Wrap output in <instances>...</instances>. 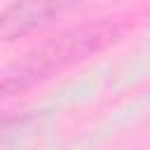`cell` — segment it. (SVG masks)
<instances>
[{
  "instance_id": "cell-2",
  "label": "cell",
  "mask_w": 150,
  "mask_h": 150,
  "mask_svg": "<svg viewBox=\"0 0 150 150\" xmlns=\"http://www.w3.org/2000/svg\"><path fill=\"white\" fill-rule=\"evenodd\" d=\"M56 9L59 7H54V5H16L5 12L2 33H5V38H9L14 30H21L26 23H38L40 19H47Z\"/></svg>"
},
{
  "instance_id": "cell-1",
  "label": "cell",
  "mask_w": 150,
  "mask_h": 150,
  "mask_svg": "<svg viewBox=\"0 0 150 150\" xmlns=\"http://www.w3.org/2000/svg\"><path fill=\"white\" fill-rule=\"evenodd\" d=\"M112 33H115V28H110V26H91V28L63 33L54 42L45 45L40 52L30 54L23 63H19L16 70H9L5 75L2 87L9 89L12 82H16V87H23L26 82H33L38 77H45L47 73L59 70V68H63V66L82 59L84 54L98 49Z\"/></svg>"
}]
</instances>
